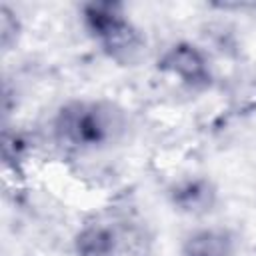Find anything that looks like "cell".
Listing matches in <instances>:
<instances>
[{
	"instance_id": "6da1fadb",
	"label": "cell",
	"mask_w": 256,
	"mask_h": 256,
	"mask_svg": "<svg viewBox=\"0 0 256 256\" xmlns=\"http://www.w3.org/2000/svg\"><path fill=\"white\" fill-rule=\"evenodd\" d=\"M128 130V114L112 100H70L54 116L58 146L74 152H98L118 144Z\"/></svg>"
},
{
	"instance_id": "7a4b0ae2",
	"label": "cell",
	"mask_w": 256,
	"mask_h": 256,
	"mask_svg": "<svg viewBox=\"0 0 256 256\" xmlns=\"http://www.w3.org/2000/svg\"><path fill=\"white\" fill-rule=\"evenodd\" d=\"M84 30L98 42L100 50L118 66H134L144 56L146 38L128 18L122 2L94 0L80 10Z\"/></svg>"
},
{
	"instance_id": "3957f363",
	"label": "cell",
	"mask_w": 256,
	"mask_h": 256,
	"mask_svg": "<svg viewBox=\"0 0 256 256\" xmlns=\"http://www.w3.org/2000/svg\"><path fill=\"white\" fill-rule=\"evenodd\" d=\"M156 70L176 78L182 86L194 92L208 90L214 82L212 66L206 52L194 42L180 40L170 44L156 60Z\"/></svg>"
},
{
	"instance_id": "277c9868",
	"label": "cell",
	"mask_w": 256,
	"mask_h": 256,
	"mask_svg": "<svg viewBox=\"0 0 256 256\" xmlns=\"http://www.w3.org/2000/svg\"><path fill=\"white\" fill-rule=\"evenodd\" d=\"M170 206L186 216H204L218 204V188L212 178L204 174H192L178 178L168 188Z\"/></svg>"
},
{
	"instance_id": "5b68a950",
	"label": "cell",
	"mask_w": 256,
	"mask_h": 256,
	"mask_svg": "<svg viewBox=\"0 0 256 256\" xmlns=\"http://www.w3.org/2000/svg\"><path fill=\"white\" fill-rule=\"evenodd\" d=\"M236 236L224 226H200L180 242V256H234Z\"/></svg>"
},
{
	"instance_id": "8992f818",
	"label": "cell",
	"mask_w": 256,
	"mask_h": 256,
	"mask_svg": "<svg viewBox=\"0 0 256 256\" xmlns=\"http://www.w3.org/2000/svg\"><path fill=\"white\" fill-rule=\"evenodd\" d=\"M120 234L114 226L90 222L84 224L72 240L76 256H116L120 250Z\"/></svg>"
},
{
	"instance_id": "52a82bcc",
	"label": "cell",
	"mask_w": 256,
	"mask_h": 256,
	"mask_svg": "<svg viewBox=\"0 0 256 256\" xmlns=\"http://www.w3.org/2000/svg\"><path fill=\"white\" fill-rule=\"evenodd\" d=\"M30 154V140L18 130H4L2 134V160L4 166L20 172L22 164Z\"/></svg>"
},
{
	"instance_id": "ba28073f",
	"label": "cell",
	"mask_w": 256,
	"mask_h": 256,
	"mask_svg": "<svg viewBox=\"0 0 256 256\" xmlns=\"http://www.w3.org/2000/svg\"><path fill=\"white\" fill-rule=\"evenodd\" d=\"M230 108L238 116H248L256 112V80H240L230 90Z\"/></svg>"
},
{
	"instance_id": "9c48e42d",
	"label": "cell",
	"mask_w": 256,
	"mask_h": 256,
	"mask_svg": "<svg viewBox=\"0 0 256 256\" xmlns=\"http://www.w3.org/2000/svg\"><path fill=\"white\" fill-rule=\"evenodd\" d=\"M20 36H22V22H20L18 14L8 4H2L0 6V44H2V50L10 52L12 48H16Z\"/></svg>"
}]
</instances>
